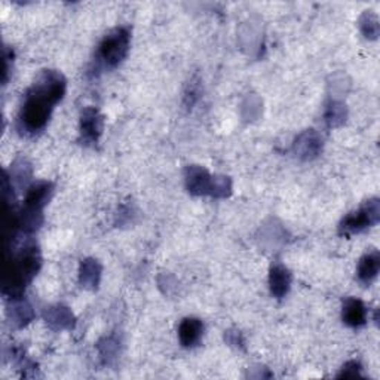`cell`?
<instances>
[{"label": "cell", "instance_id": "cell-1", "mask_svg": "<svg viewBox=\"0 0 380 380\" xmlns=\"http://www.w3.org/2000/svg\"><path fill=\"white\" fill-rule=\"evenodd\" d=\"M64 94V76L54 70L44 71L27 92L24 105L19 111V129L27 134H36L42 131L49 120L51 111Z\"/></svg>", "mask_w": 380, "mask_h": 380}, {"label": "cell", "instance_id": "cell-2", "mask_svg": "<svg viewBox=\"0 0 380 380\" xmlns=\"http://www.w3.org/2000/svg\"><path fill=\"white\" fill-rule=\"evenodd\" d=\"M40 268V254L37 246L30 244L19 250L11 260L6 262L3 291L12 299L21 297L26 285L33 280Z\"/></svg>", "mask_w": 380, "mask_h": 380}, {"label": "cell", "instance_id": "cell-3", "mask_svg": "<svg viewBox=\"0 0 380 380\" xmlns=\"http://www.w3.org/2000/svg\"><path fill=\"white\" fill-rule=\"evenodd\" d=\"M53 194V184L42 181L28 189L23 211L18 214V228L23 232H35L42 224V211Z\"/></svg>", "mask_w": 380, "mask_h": 380}, {"label": "cell", "instance_id": "cell-4", "mask_svg": "<svg viewBox=\"0 0 380 380\" xmlns=\"http://www.w3.org/2000/svg\"><path fill=\"white\" fill-rule=\"evenodd\" d=\"M131 32L128 27H118L102 37L98 46L97 60L106 69L119 66L125 60L129 49Z\"/></svg>", "mask_w": 380, "mask_h": 380}, {"label": "cell", "instance_id": "cell-5", "mask_svg": "<svg viewBox=\"0 0 380 380\" xmlns=\"http://www.w3.org/2000/svg\"><path fill=\"white\" fill-rule=\"evenodd\" d=\"M380 220V203L377 198L367 201L358 211L347 214L338 226V233L342 236H351L361 233L365 229L372 228Z\"/></svg>", "mask_w": 380, "mask_h": 380}, {"label": "cell", "instance_id": "cell-6", "mask_svg": "<svg viewBox=\"0 0 380 380\" xmlns=\"http://www.w3.org/2000/svg\"><path fill=\"white\" fill-rule=\"evenodd\" d=\"M184 180H186L188 190L194 197H202V194H210L212 197L215 176L198 165H190L184 171Z\"/></svg>", "mask_w": 380, "mask_h": 380}, {"label": "cell", "instance_id": "cell-7", "mask_svg": "<svg viewBox=\"0 0 380 380\" xmlns=\"http://www.w3.org/2000/svg\"><path fill=\"white\" fill-rule=\"evenodd\" d=\"M102 132V116L94 107H87L80 118V137L85 145H96Z\"/></svg>", "mask_w": 380, "mask_h": 380}, {"label": "cell", "instance_id": "cell-8", "mask_svg": "<svg viewBox=\"0 0 380 380\" xmlns=\"http://www.w3.org/2000/svg\"><path fill=\"white\" fill-rule=\"evenodd\" d=\"M323 149V140L321 137L316 134L314 129H307L297 137L293 150L299 158L307 161V159H314Z\"/></svg>", "mask_w": 380, "mask_h": 380}, {"label": "cell", "instance_id": "cell-9", "mask_svg": "<svg viewBox=\"0 0 380 380\" xmlns=\"http://www.w3.org/2000/svg\"><path fill=\"white\" fill-rule=\"evenodd\" d=\"M269 285L271 293L276 299H282V297L289 293L291 285V273L282 264L272 266L269 273Z\"/></svg>", "mask_w": 380, "mask_h": 380}, {"label": "cell", "instance_id": "cell-10", "mask_svg": "<svg viewBox=\"0 0 380 380\" xmlns=\"http://www.w3.org/2000/svg\"><path fill=\"white\" fill-rule=\"evenodd\" d=\"M46 324L54 330H66L75 325V316L66 306H51L45 311Z\"/></svg>", "mask_w": 380, "mask_h": 380}, {"label": "cell", "instance_id": "cell-11", "mask_svg": "<svg viewBox=\"0 0 380 380\" xmlns=\"http://www.w3.org/2000/svg\"><path fill=\"white\" fill-rule=\"evenodd\" d=\"M203 333V324L198 318H186L179 327V337L183 346H197Z\"/></svg>", "mask_w": 380, "mask_h": 380}, {"label": "cell", "instance_id": "cell-12", "mask_svg": "<svg viewBox=\"0 0 380 380\" xmlns=\"http://www.w3.org/2000/svg\"><path fill=\"white\" fill-rule=\"evenodd\" d=\"M343 321L349 327H363L367 321V309L361 300L347 299L343 305Z\"/></svg>", "mask_w": 380, "mask_h": 380}, {"label": "cell", "instance_id": "cell-13", "mask_svg": "<svg viewBox=\"0 0 380 380\" xmlns=\"http://www.w3.org/2000/svg\"><path fill=\"white\" fill-rule=\"evenodd\" d=\"M101 278V266L94 259H87L82 262L79 271V281L85 289H97Z\"/></svg>", "mask_w": 380, "mask_h": 380}, {"label": "cell", "instance_id": "cell-14", "mask_svg": "<svg viewBox=\"0 0 380 380\" xmlns=\"http://www.w3.org/2000/svg\"><path fill=\"white\" fill-rule=\"evenodd\" d=\"M379 268H380L379 253L373 251V253L365 254L364 257L359 260V264H358V280L363 284H370L377 276Z\"/></svg>", "mask_w": 380, "mask_h": 380}, {"label": "cell", "instance_id": "cell-15", "mask_svg": "<svg viewBox=\"0 0 380 380\" xmlns=\"http://www.w3.org/2000/svg\"><path fill=\"white\" fill-rule=\"evenodd\" d=\"M11 318H12L14 324H17L19 327L26 325L27 323L33 320L32 306H30L27 302H15L12 306V311H11Z\"/></svg>", "mask_w": 380, "mask_h": 380}, {"label": "cell", "instance_id": "cell-16", "mask_svg": "<svg viewBox=\"0 0 380 380\" xmlns=\"http://www.w3.org/2000/svg\"><path fill=\"white\" fill-rule=\"evenodd\" d=\"M346 119V109L343 105H341V102H330V105H328L327 110H325V122H327V125L328 127H338V125H342V123L345 122Z\"/></svg>", "mask_w": 380, "mask_h": 380}, {"label": "cell", "instance_id": "cell-17", "mask_svg": "<svg viewBox=\"0 0 380 380\" xmlns=\"http://www.w3.org/2000/svg\"><path fill=\"white\" fill-rule=\"evenodd\" d=\"M361 30L365 37L376 39L379 35V19L374 14L365 12L361 18Z\"/></svg>", "mask_w": 380, "mask_h": 380}, {"label": "cell", "instance_id": "cell-18", "mask_svg": "<svg viewBox=\"0 0 380 380\" xmlns=\"http://www.w3.org/2000/svg\"><path fill=\"white\" fill-rule=\"evenodd\" d=\"M361 376V365H359L356 361H349L343 365L342 372L338 373L337 377H359Z\"/></svg>", "mask_w": 380, "mask_h": 380}, {"label": "cell", "instance_id": "cell-19", "mask_svg": "<svg viewBox=\"0 0 380 380\" xmlns=\"http://www.w3.org/2000/svg\"><path fill=\"white\" fill-rule=\"evenodd\" d=\"M229 333L233 336V338L228 337V342H229L230 345H233V346H242V345H244V341H242V337H241L239 332H235V333L229 332Z\"/></svg>", "mask_w": 380, "mask_h": 380}]
</instances>
